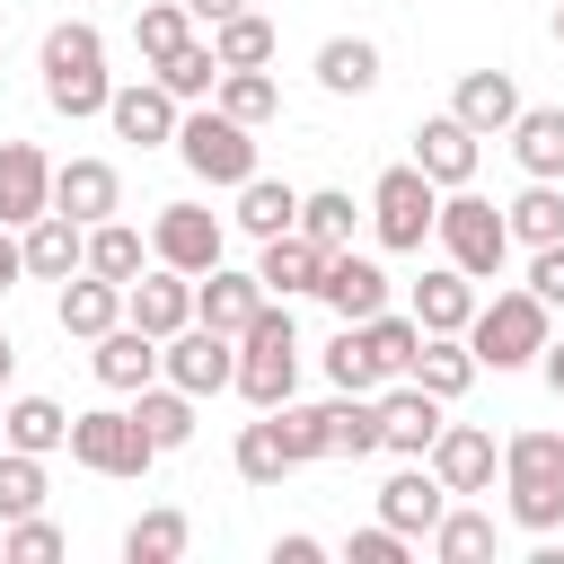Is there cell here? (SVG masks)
<instances>
[{"label": "cell", "instance_id": "1", "mask_svg": "<svg viewBox=\"0 0 564 564\" xmlns=\"http://www.w3.org/2000/svg\"><path fill=\"white\" fill-rule=\"evenodd\" d=\"M35 70H44V106H53V115H70V123L106 115V97H115V79H106V35H97L88 18H62V26H44V53H35Z\"/></svg>", "mask_w": 564, "mask_h": 564}, {"label": "cell", "instance_id": "2", "mask_svg": "<svg viewBox=\"0 0 564 564\" xmlns=\"http://www.w3.org/2000/svg\"><path fill=\"white\" fill-rule=\"evenodd\" d=\"M502 494L529 538L564 529V432H511L502 441Z\"/></svg>", "mask_w": 564, "mask_h": 564}, {"label": "cell", "instance_id": "3", "mask_svg": "<svg viewBox=\"0 0 564 564\" xmlns=\"http://www.w3.org/2000/svg\"><path fill=\"white\" fill-rule=\"evenodd\" d=\"M238 397L256 414H273V405L300 397V326H291V300H264L256 326L238 335Z\"/></svg>", "mask_w": 564, "mask_h": 564}, {"label": "cell", "instance_id": "4", "mask_svg": "<svg viewBox=\"0 0 564 564\" xmlns=\"http://www.w3.org/2000/svg\"><path fill=\"white\" fill-rule=\"evenodd\" d=\"M546 300L520 282V291H494V300H476V317H467V352L485 361V370H529L538 352H546Z\"/></svg>", "mask_w": 564, "mask_h": 564}, {"label": "cell", "instance_id": "5", "mask_svg": "<svg viewBox=\"0 0 564 564\" xmlns=\"http://www.w3.org/2000/svg\"><path fill=\"white\" fill-rule=\"evenodd\" d=\"M432 238H441V256H449L467 282H494V273L511 264V220H502V203H485V194H467V185L441 194Z\"/></svg>", "mask_w": 564, "mask_h": 564}, {"label": "cell", "instance_id": "6", "mask_svg": "<svg viewBox=\"0 0 564 564\" xmlns=\"http://www.w3.org/2000/svg\"><path fill=\"white\" fill-rule=\"evenodd\" d=\"M70 458H79L88 476H123V485H132V476H150L167 449L141 432L132 405H88V414H70Z\"/></svg>", "mask_w": 564, "mask_h": 564}, {"label": "cell", "instance_id": "7", "mask_svg": "<svg viewBox=\"0 0 564 564\" xmlns=\"http://www.w3.org/2000/svg\"><path fill=\"white\" fill-rule=\"evenodd\" d=\"M176 159L203 176V185H247L256 176V123H238V115H220V106H194L185 123H176Z\"/></svg>", "mask_w": 564, "mask_h": 564}, {"label": "cell", "instance_id": "8", "mask_svg": "<svg viewBox=\"0 0 564 564\" xmlns=\"http://www.w3.org/2000/svg\"><path fill=\"white\" fill-rule=\"evenodd\" d=\"M432 220H441V185H432L414 159L370 185V238H379L388 256H414V247L432 238Z\"/></svg>", "mask_w": 564, "mask_h": 564}, {"label": "cell", "instance_id": "9", "mask_svg": "<svg viewBox=\"0 0 564 564\" xmlns=\"http://www.w3.org/2000/svg\"><path fill=\"white\" fill-rule=\"evenodd\" d=\"M159 379H176L185 397H220V388H238V335H220V326H176L167 344H159Z\"/></svg>", "mask_w": 564, "mask_h": 564}, {"label": "cell", "instance_id": "10", "mask_svg": "<svg viewBox=\"0 0 564 564\" xmlns=\"http://www.w3.org/2000/svg\"><path fill=\"white\" fill-rule=\"evenodd\" d=\"M150 256L203 282V273L229 256V229H220V212H203V203H159V220H150Z\"/></svg>", "mask_w": 564, "mask_h": 564}, {"label": "cell", "instance_id": "11", "mask_svg": "<svg viewBox=\"0 0 564 564\" xmlns=\"http://www.w3.org/2000/svg\"><path fill=\"white\" fill-rule=\"evenodd\" d=\"M106 123H115V141H141V150H159V141H176V123H185V97H167V79H123V88L106 97Z\"/></svg>", "mask_w": 564, "mask_h": 564}, {"label": "cell", "instance_id": "12", "mask_svg": "<svg viewBox=\"0 0 564 564\" xmlns=\"http://www.w3.org/2000/svg\"><path fill=\"white\" fill-rule=\"evenodd\" d=\"M432 441H441V397H432L423 379L379 388V449H397V458H432Z\"/></svg>", "mask_w": 564, "mask_h": 564}, {"label": "cell", "instance_id": "13", "mask_svg": "<svg viewBox=\"0 0 564 564\" xmlns=\"http://www.w3.org/2000/svg\"><path fill=\"white\" fill-rule=\"evenodd\" d=\"M432 476H441L449 494H494V476H502V441H494L485 423H441V441H432Z\"/></svg>", "mask_w": 564, "mask_h": 564}, {"label": "cell", "instance_id": "14", "mask_svg": "<svg viewBox=\"0 0 564 564\" xmlns=\"http://www.w3.org/2000/svg\"><path fill=\"white\" fill-rule=\"evenodd\" d=\"M476 159H485V132H467L458 115H423L414 123V167L449 194V185H476Z\"/></svg>", "mask_w": 564, "mask_h": 564}, {"label": "cell", "instance_id": "15", "mask_svg": "<svg viewBox=\"0 0 564 564\" xmlns=\"http://www.w3.org/2000/svg\"><path fill=\"white\" fill-rule=\"evenodd\" d=\"M317 300L335 308V326H370V317L388 308V273H379V256L335 247V256H326V282H317Z\"/></svg>", "mask_w": 564, "mask_h": 564}, {"label": "cell", "instance_id": "16", "mask_svg": "<svg viewBox=\"0 0 564 564\" xmlns=\"http://www.w3.org/2000/svg\"><path fill=\"white\" fill-rule=\"evenodd\" d=\"M123 317H132V326H150V335L167 344L176 326H194V273H176V264H159V256H150V273H141V282H123Z\"/></svg>", "mask_w": 564, "mask_h": 564}, {"label": "cell", "instance_id": "17", "mask_svg": "<svg viewBox=\"0 0 564 564\" xmlns=\"http://www.w3.org/2000/svg\"><path fill=\"white\" fill-rule=\"evenodd\" d=\"M88 370H97V388H115V397H141L150 379H159V335L150 326H106L97 344H88Z\"/></svg>", "mask_w": 564, "mask_h": 564}, {"label": "cell", "instance_id": "18", "mask_svg": "<svg viewBox=\"0 0 564 564\" xmlns=\"http://www.w3.org/2000/svg\"><path fill=\"white\" fill-rule=\"evenodd\" d=\"M441 511H449V485L432 476V458H405V467L379 485V520H388V529H405V538H432V529H441Z\"/></svg>", "mask_w": 564, "mask_h": 564}, {"label": "cell", "instance_id": "19", "mask_svg": "<svg viewBox=\"0 0 564 564\" xmlns=\"http://www.w3.org/2000/svg\"><path fill=\"white\" fill-rule=\"evenodd\" d=\"M53 212H70L79 229L115 220V212H123V176H115V159H62V167H53Z\"/></svg>", "mask_w": 564, "mask_h": 564}, {"label": "cell", "instance_id": "20", "mask_svg": "<svg viewBox=\"0 0 564 564\" xmlns=\"http://www.w3.org/2000/svg\"><path fill=\"white\" fill-rule=\"evenodd\" d=\"M44 212H53V159H44L35 141H0V220L26 229V220H44Z\"/></svg>", "mask_w": 564, "mask_h": 564}, {"label": "cell", "instance_id": "21", "mask_svg": "<svg viewBox=\"0 0 564 564\" xmlns=\"http://www.w3.org/2000/svg\"><path fill=\"white\" fill-rule=\"evenodd\" d=\"M326 256H335V247H317L308 229H282V238H264L256 273H264V291H273V300H317V282H326Z\"/></svg>", "mask_w": 564, "mask_h": 564}, {"label": "cell", "instance_id": "22", "mask_svg": "<svg viewBox=\"0 0 564 564\" xmlns=\"http://www.w3.org/2000/svg\"><path fill=\"white\" fill-rule=\"evenodd\" d=\"M264 300H273V291H264V273H229V264H212V273L194 282V317H203V326H220V335H247Z\"/></svg>", "mask_w": 564, "mask_h": 564}, {"label": "cell", "instance_id": "23", "mask_svg": "<svg viewBox=\"0 0 564 564\" xmlns=\"http://www.w3.org/2000/svg\"><path fill=\"white\" fill-rule=\"evenodd\" d=\"M53 317H62V335H79V344H97L106 326H123V282H106V273H70L62 282V300H53Z\"/></svg>", "mask_w": 564, "mask_h": 564}, {"label": "cell", "instance_id": "24", "mask_svg": "<svg viewBox=\"0 0 564 564\" xmlns=\"http://www.w3.org/2000/svg\"><path fill=\"white\" fill-rule=\"evenodd\" d=\"M449 115H458L467 132H485V141H494V132H511V123H520V79H511V70H467V79H458V97H449Z\"/></svg>", "mask_w": 564, "mask_h": 564}, {"label": "cell", "instance_id": "25", "mask_svg": "<svg viewBox=\"0 0 564 564\" xmlns=\"http://www.w3.org/2000/svg\"><path fill=\"white\" fill-rule=\"evenodd\" d=\"M18 238H26V273H35V282H70V273L88 264V229H79L70 212H44V220H26Z\"/></svg>", "mask_w": 564, "mask_h": 564}, {"label": "cell", "instance_id": "26", "mask_svg": "<svg viewBox=\"0 0 564 564\" xmlns=\"http://www.w3.org/2000/svg\"><path fill=\"white\" fill-rule=\"evenodd\" d=\"M379 79H388V62H379L370 35H326V44H317V88H326V97H370Z\"/></svg>", "mask_w": 564, "mask_h": 564}, {"label": "cell", "instance_id": "27", "mask_svg": "<svg viewBox=\"0 0 564 564\" xmlns=\"http://www.w3.org/2000/svg\"><path fill=\"white\" fill-rule=\"evenodd\" d=\"M467 317H476V282H467L458 264H432V273L414 282V326H423V335H467Z\"/></svg>", "mask_w": 564, "mask_h": 564}, {"label": "cell", "instance_id": "28", "mask_svg": "<svg viewBox=\"0 0 564 564\" xmlns=\"http://www.w3.org/2000/svg\"><path fill=\"white\" fill-rule=\"evenodd\" d=\"M502 141H511L520 176H546V185H564V106H520V123H511Z\"/></svg>", "mask_w": 564, "mask_h": 564}, {"label": "cell", "instance_id": "29", "mask_svg": "<svg viewBox=\"0 0 564 564\" xmlns=\"http://www.w3.org/2000/svg\"><path fill=\"white\" fill-rule=\"evenodd\" d=\"M229 220H238V229L264 247V238L300 229V185H282V176H264V167H256V176L238 185V212H229Z\"/></svg>", "mask_w": 564, "mask_h": 564}, {"label": "cell", "instance_id": "30", "mask_svg": "<svg viewBox=\"0 0 564 564\" xmlns=\"http://www.w3.org/2000/svg\"><path fill=\"white\" fill-rule=\"evenodd\" d=\"M476 370H485V361L467 352V335H423V352H414V370H405V379H423V388L449 405V397H467V388H476Z\"/></svg>", "mask_w": 564, "mask_h": 564}, {"label": "cell", "instance_id": "31", "mask_svg": "<svg viewBox=\"0 0 564 564\" xmlns=\"http://www.w3.org/2000/svg\"><path fill=\"white\" fill-rule=\"evenodd\" d=\"M502 220H511V247H555V238H564V185L529 176V185L502 203Z\"/></svg>", "mask_w": 564, "mask_h": 564}, {"label": "cell", "instance_id": "32", "mask_svg": "<svg viewBox=\"0 0 564 564\" xmlns=\"http://www.w3.org/2000/svg\"><path fill=\"white\" fill-rule=\"evenodd\" d=\"M88 273H106V282H141L150 273V238L115 212V220H97L88 229Z\"/></svg>", "mask_w": 564, "mask_h": 564}, {"label": "cell", "instance_id": "33", "mask_svg": "<svg viewBox=\"0 0 564 564\" xmlns=\"http://www.w3.org/2000/svg\"><path fill=\"white\" fill-rule=\"evenodd\" d=\"M194 405H203V397H185L176 379H150V388L132 397V414H141V432H150L159 449H185V441H194Z\"/></svg>", "mask_w": 564, "mask_h": 564}, {"label": "cell", "instance_id": "34", "mask_svg": "<svg viewBox=\"0 0 564 564\" xmlns=\"http://www.w3.org/2000/svg\"><path fill=\"white\" fill-rule=\"evenodd\" d=\"M494 546H502V529H494V511H476V502H449L441 529H432V555H441V564H485Z\"/></svg>", "mask_w": 564, "mask_h": 564}, {"label": "cell", "instance_id": "35", "mask_svg": "<svg viewBox=\"0 0 564 564\" xmlns=\"http://www.w3.org/2000/svg\"><path fill=\"white\" fill-rule=\"evenodd\" d=\"M212 53H220V70H264V62L282 53V35H273V18L238 9V18H220V26H212Z\"/></svg>", "mask_w": 564, "mask_h": 564}, {"label": "cell", "instance_id": "36", "mask_svg": "<svg viewBox=\"0 0 564 564\" xmlns=\"http://www.w3.org/2000/svg\"><path fill=\"white\" fill-rule=\"evenodd\" d=\"M326 379H335L344 397H379V388H388V361L370 352L361 326H335V344H326Z\"/></svg>", "mask_w": 564, "mask_h": 564}, {"label": "cell", "instance_id": "37", "mask_svg": "<svg viewBox=\"0 0 564 564\" xmlns=\"http://www.w3.org/2000/svg\"><path fill=\"white\" fill-rule=\"evenodd\" d=\"M0 414H9V449H35V458L70 449V414H62L53 397H9Z\"/></svg>", "mask_w": 564, "mask_h": 564}, {"label": "cell", "instance_id": "38", "mask_svg": "<svg viewBox=\"0 0 564 564\" xmlns=\"http://www.w3.org/2000/svg\"><path fill=\"white\" fill-rule=\"evenodd\" d=\"M229 467L247 476V485H282L300 458H291V441H282V423L264 414V423H238V449H229Z\"/></svg>", "mask_w": 564, "mask_h": 564}, {"label": "cell", "instance_id": "39", "mask_svg": "<svg viewBox=\"0 0 564 564\" xmlns=\"http://www.w3.org/2000/svg\"><path fill=\"white\" fill-rule=\"evenodd\" d=\"M212 106L264 132V123L282 115V79H273V70H220V88H212Z\"/></svg>", "mask_w": 564, "mask_h": 564}, {"label": "cell", "instance_id": "40", "mask_svg": "<svg viewBox=\"0 0 564 564\" xmlns=\"http://www.w3.org/2000/svg\"><path fill=\"white\" fill-rule=\"evenodd\" d=\"M185 546H194V520L185 511H141L123 529V564H176Z\"/></svg>", "mask_w": 564, "mask_h": 564}, {"label": "cell", "instance_id": "41", "mask_svg": "<svg viewBox=\"0 0 564 564\" xmlns=\"http://www.w3.org/2000/svg\"><path fill=\"white\" fill-rule=\"evenodd\" d=\"M150 79H167V97H185V106H203L212 88H220V53H212V35H194V44H176Z\"/></svg>", "mask_w": 564, "mask_h": 564}, {"label": "cell", "instance_id": "42", "mask_svg": "<svg viewBox=\"0 0 564 564\" xmlns=\"http://www.w3.org/2000/svg\"><path fill=\"white\" fill-rule=\"evenodd\" d=\"M132 44H141V62L159 70L176 44H194V9H185V0H150V9L132 18Z\"/></svg>", "mask_w": 564, "mask_h": 564}, {"label": "cell", "instance_id": "43", "mask_svg": "<svg viewBox=\"0 0 564 564\" xmlns=\"http://www.w3.org/2000/svg\"><path fill=\"white\" fill-rule=\"evenodd\" d=\"M44 494H53L44 458H35V449H0V520H26V511H44Z\"/></svg>", "mask_w": 564, "mask_h": 564}, {"label": "cell", "instance_id": "44", "mask_svg": "<svg viewBox=\"0 0 564 564\" xmlns=\"http://www.w3.org/2000/svg\"><path fill=\"white\" fill-rule=\"evenodd\" d=\"M326 432H335V458H370V449H379V397H344V388H335Z\"/></svg>", "mask_w": 564, "mask_h": 564}, {"label": "cell", "instance_id": "45", "mask_svg": "<svg viewBox=\"0 0 564 564\" xmlns=\"http://www.w3.org/2000/svg\"><path fill=\"white\" fill-rule=\"evenodd\" d=\"M352 220H361V212H352V194H344V185L300 194V229H308L317 247H352Z\"/></svg>", "mask_w": 564, "mask_h": 564}, {"label": "cell", "instance_id": "46", "mask_svg": "<svg viewBox=\"0 0 564 564\" xmlns=\"http://www.w3.org/2000/svg\"><path fill=\"white\" fill-rule=\"evenodd\" d=\"M361 335H370V352L388 361V379H405V370H414V352H423V326H414V308H405V317H397V308H379Z\"/></svg>", "mask_w": 564, "mask_h": 564}, {"label": "cell", "instance_id": "47", "mask_svg": "<svg viewBox=\"0 0 564 564\" xmlns=\"http://www.w3.org/2000/svg\"><path fill=\"white\" fill-rule=\"evenodd\" d=\"M0 555L9 564H53V555H70V538L44 511H26V520H0Z\"/></svg>", "mask_w": 564, "mask_h": 564}, {"label": "cell", "instance_id": "48", "mask_svg": "<svg viewBox=\"0 0 564 564\" xmlns=\"http://www.w3.org/2000/svg\"><path fill=\"white\" fill-rule=\"evenodd\" d=\"M273 423H282V441H291V458L308 467V458H335V432H326V405H273Z\"/></svg>", "mask_w": 564, "mask_h": 564}, {"label": "cell", "instance_id": "49", "mask_svg": "<svg viewBox=\"0 0 564 564\" xmlns=\"http://www.w3.org/2000/svg\"><path fill=\"white\" fill-rule=\"evenodd\" d=\"M405 546H414V538L379 520V529H352V538H344V564H405Z\"/></svg>", "mask_w": 564, "mask_h": 564}, {"label": "cell", "instance_id": "50", "mask_svg": "<svg viewBox=\"0 0 564 564\" xmlns=\"http://www.w3.org/2000/svg\"><path fill=\"white\" fill-rule=\"evenodd\" d=\"M529 291H538L546 308H564V238H555V247H529Z\"/></svg>", "mask_w": 564, "mask_h": 564}, {"label": "cell", "instance_id": "51", "mask_svg": "<svg viewBox=\"0 0 564 564\" xmlns=\"http://www.w3.org/2000/svg\"><path fill=\"white\" fill-rule=\"evenodd\" d=\"M18 282H26V238L0 220V291H18Z\"/></svg>", "mask_w": 564, "mask_h": 564}, {"label": "cell", "instance_id": "52", "mask_svg": "<svg viewBox=\"0 0 564 564\" xmlns=\"http://www.w3.org/2000/svg\"><path fill=\"white\" fill-rule=\"evenodd\" d=\"M326 555V538H308V529H291V538H273V564H317Z\"/></svg>", "mask_w": 564, "mask_h": 564}, {"label": "cell", "instance_id": "53", "mask_svg": "<svg viewBox=\"0 0 564 564\" xmlns=\"http://www.w3.org/2000/svg\"><path fill=\"white\" fill-rule=\"evenodd\" d=\"M185 9H194V26H220V18H238L247 0H185Z\"/></svg>", "mask_w": 564, "mask_h": 564}, {"label": "cell", "instance_id": "54", "mask_svg": "<svg viewBox=\"0 0 564 564\" xmlns=\"http://www.w3.org/2000/svg\"><path fill=\"white\" fill-rule=\"evenodd\" d=\"M538 370H546V388L564 397V344H555V335H546V352H538Z\"/></svg>", "mask_w": 564, "mask_h": 564}, {"label": "cell", "instance_id": "55", "mask_svg": "<svg viewBox=\"0 0 564 564\" xmlns=\"http://www.w3.org/2000/svg\"><path fill=\"white\" fill-rule=\"evenodd\" d=\"M9 370H18V344H9V335H0V388H9Z\"/></svg>", "mask_w": 564, "mask_h": 564}, {"label": "cell", "instance_id": "56", "mask_svg": "<svg viewBox=\"0 0 564 564\" xmlns=\"http://www.w3.org/2000/svg\"><path fill=\"white\" fill-rule=\"evenodd\" d=\"M555 44H564V0H555Z\"/></svg>", "mask_w": 564, "mask_h": 564}, {"label": "cell", "instance_id": "57", "mask_svg": "<svg viewBox=\"0 0 564 564\" xmlns=\"http://www.w3.org/2000/svg\"><path fill=\"white\" fill-rule=\"evenodd\" d=\"M0 449H9V414H0Z\"/></svg>", "mask_w": 564, "mask_h": 564}]
</instances>
